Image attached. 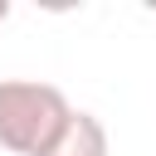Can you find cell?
I'll return each mask as SVG.
<instances>
[{"label":"cell","instance_id":"3","mask_svg":"<svg viewBox=\"0 0 156 156\" xmlns=\"http://www.w3.org/2000/svg\"><path fill=\"white\" fill-rule=\"evenodd\" d=\"M5 15H10V0H0V24H5Z\"/></svg>","mask_w":156,"mask_h":156},{"label":"cell","instance_id":"1","mask_svg":"<svg viewBox=\"0 0 156 156\" xmlns=\"http://www.w3.org/2000/svg\"><path fill=\"white\" fill-rule=\"evenodd\" d=\"M68 98L39 78H5L0 83V146L15 156H44V146L68 122Z\"/></svg>","mask_w":156,"mask_h":156},{"label":"cell","instance_id":"2","mask_svg":"<svg viewBox=\"0 0 156 156\" xmlns=\"http://www.w3.org/2000/svg\"><path fill=\"white\" fill-rule=\"evenodd\" d=\"M44 156H107V127L93 112H68V122L58 127V136L44 146Z\"/></svg>","mask_w":156,"mask_h":156}]
</instances>
